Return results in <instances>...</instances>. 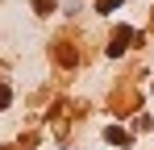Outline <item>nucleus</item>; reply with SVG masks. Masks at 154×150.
Here are the masks:
<instances>
[{
  "label": "nucleus",
  "mask_w": 154,
  "mask_h": 150,
  "mask_svg": "<svg viewBox=\"0 0 154 150\" xmlns=\"http://www.w3.org/2000/svg\"><path fill=\"white\" fill-rule=\"evenodd\" d=\"M129 42H133V29H117V33H112V46H108V50H112V54H121Z\"/></svg>",
  "instance_id": "1"
},
{
  "label": "nucleus",
  "mask_w": 154,
  "mask_h": 150,
  "mask_svg": "<svg viewBox=\"0 0 154 150\" xmlns=\"http://www.w3.org/2000/svg\"><path fill=\"white\" fill-rule=\"evenodd\" d=\"M108 142H117V146L125 142V146H129V133H125V129H108Z\"/></svg>",
  "instance_id": "2"
},
{
  "label": "nucleus",
  "mask_w": 154,
  "mask_h": 150,
  "mask_svg": "<svg viewBox=\"0 0 154 150\" xmlns=\"http://www.w3.org/2000/svg\"><path fill=\"white\" fill-rule=\"evenodd\" d=\"M33 8H38V13H50V8H54V0H33Z\"/></svg>",
  "instance_id": "3"
},
{
  "label": "nucleus",
  "mask_w": 154,
  "mask_h": 150,
  "mask_svg": "<svg viewBox=\"0 0 154 150\" xmlns=\"http://www.w3.org/2000/svg\"><path fill=\"white\" fill-rule=\"evenodd\" d=\"M4 104H8V88L0 83V108H4Z\"/></svg>",
  "instance_id": "4"
}]
</instances>
